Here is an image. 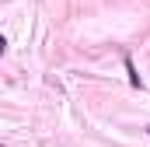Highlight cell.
<instances>
[{
	"label": "cell",
	"instance_id": "obj_1",
	"mask_svg": "<svg viewBox=\"0 0 150 147\" xmlns=\"http://www.w3.org/2000/svg\"><path fill=\"white\" fill-rule=\"evenodd\" d=\"M122 63H126V74H129V84H133V88H140V84H143V81H140V74H136V67H133V60H129V56H126V60H122Z\"/></svg>",
	"mask_w": 150,
	"mask_h": 147
},
{
	"label": "cell",
	"instance_id": "obj_2",
	"mask_svg": "<svg viewBox=\"0 0 150 147\" xmlns=\"http://www.w3.org/2000/svg\"><path fill=\"white\" fill-rule=\"evenodd\" d=\"M4 53H7V39L0 35V56H4Z\"/></svg>",
	"mask_w": 150,
	"mask_h": 147
},
{
	"label": "cell",
	"instance_id": "obj_3",
	"mask_svg": "<svg viewBox=\"0 0 150 147\" xmlns=\"http://www.w3.org/2000/svg\"><path fill=\"white\" fill-rule=\"evenodd\" d=\"M147 133H150V126H147Z\"/></svg>",
	"mask_w": 150,
	"mask_h": 147
}]
</instances>
